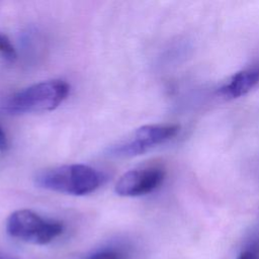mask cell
<instances>
[{
  "mask_svg": "<svg viewBox=\"0 0 259 259\" xmlns=\"http://www.w3.org/2000/svg\"><path fill=\"white\" fill-rule=\"evenodd\" d=\"M8 146H9V143H8L7 136L4 130L2 128V126L0 125V151H6L8 149Z\"/></svg>",
  "mask_w": 259,
  "mask_h": 259,
  "instance_id": "30bf717a",
  "label": "cell"
},
{
  "mask_svg": "<svg viewBox=\"0 0 259 259\" xmlns=\"http://www.w3.org/2000/svg\"><path fill=\"white\" fill-rule=\"evenodd\" d=\"M179 128V125L175 123L143 125L130 137L110 146L106 154L114 158H132L143 155L152 148L173 139Z\"/></svg>",
  "mask_w": 259,
  "mask_h": 259,
  "instance_id": "277c9868",
  "label": "cell"
},
{
  "mask_svg": "<svg viewBox=\"0 0 259 259\" xmlns=\"http://www.w3.org/2000/svg\"><path fill=\"white\" fill-rule=\"evenodd\" d=\"M237 259H259V255L255 249H249L244 251Z\"/></svg>",
  "mask_w": 259,
  "mask_h": 259,
  "instance_id": "9c48e42d",
  "label": "cell"
},
{
  "mask_svg": "<svg viewBox=\"0 0 259 259\" xmlns=\"http://www.w3.org/2000/svg\"><path fill=\"white\" fill-rule=\"evenodd\" d=\"M70 93V85L60 79L41 81L13 94L5 105L10 114L51 111L60 106Z\"/></svg>",
  "mask_w": 259,
  "mask_h": 259,
  "instance_id": "7a4b0ae2",
  "label": "cell"
},
{
  "mask_svg": "<svg viewBox=\"0 0 259 259\" xmlns=\"http://www.w3.org/2000/svg\"><path fill=\"white\" fill-rule=\"evenodd\" d=\"M259 84V66H252L235 73L221 88L220 93L234 99L249 93Z\"/></svg>",
  "mask_w": 259,
  "mask_h": 259,
  "instance_id": "8992f818",
  "label": "cell"
},
{
  "mask_svg": "<svg viewBox=\"0 0 259 259\" xmlns=\"http://www.w3.org/2000/svg\"><path fill=\"white\" fill-rule=\"evenodd\" d=\"M83 259H128V255L120 248L104 247L94 251Z\"/></svg>",
  "mask_w": 259,
  "mask_h": 259,
  "instance_id": "52a82bcc",
  "label": "cell"
},
{
  "mask_svg": "<svg viewBox=\"0 0 259 259\" xmlns=\"http://www.w3.org/2000/svg\"><path fill=\"white\" fill-rule=\"evenodd\" d=\"M103 180L102 173L84 164L53 167L40 171L34 178L35 184L40 188L78 196L94 192Z\"/></svg>",
  "mask_w": 259,
  "mask_h": 259,
  "instance_id": "6da1fadb",
  "label": "cell"
},
{
  "mask_svg": "<svg viewBox=\"0 0 259 259\" xmlns=\"http://www.w3.org/2000/svg\"><path fill=\"white\" fill-rule=\"evenodd\" d=\"M0 55L7 62L13 63L17 59V53L9 37L0 31Z\"/></svg>",
  "mask_w": 259,
  "mask_h": 259,
  "instance_id": "ba28073f",
  "label": "cell"
},
{
  "mask_svg": "<svg viewBox=\"0 0 259 259\" xmlns=\"http://www.w3.org/2000/svg\"><path fill=\"white\" fill-rule=\"evenodd\" d=\"M165 179V170L157 165L144 166L125 172L116 182L114 190L119 196L136 197L153 192Z\"/></svg>",
  "mask_w": 259,
  "mask_h": 259,
  "instance_id": "5b68a950",
  "label": "cell"
},
{
  "mask_svg": "<svg viewBox=\"0 0 259 259\" xmlns=\"http://www.w3.org/2000/svg\"><path fill=\"white\" fill-rule=\"evenodd\" d=\"M6 231L14 239L46 245L63 233L64 226L59 221L42 218L30 209H18L8 217Z\"/></svg>",
  "mask_w": 259,
  "mask_h": 259,
  "instance_id": "3957f363",
  "label": "cell"
},
{
  "mask_svg": "<svg viewBox=\"0 0 259 259\" xmlns=\"http://www.w3.org/2000/svg\"><path fill=\"white\" fill-rule=\"evenodd\" d=\"M0 259H18V258H13L9 256H0Z\"/></svg>",
  "mask_w": 259,
  "mask_h": 259,
  "instance_id": "8fae6325",
  "label": "cell"
}]
</instances>
